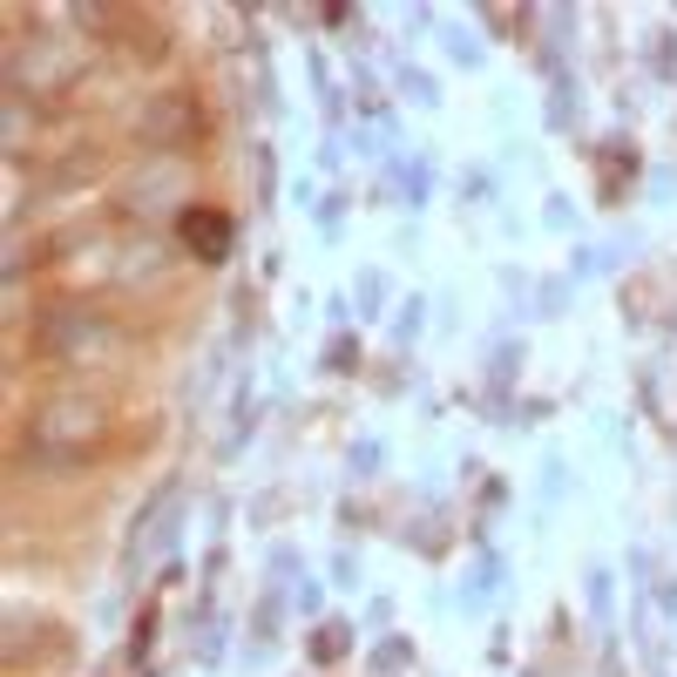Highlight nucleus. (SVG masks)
Returning <instances> with one entry per match:
<instances>
[{
  "label": "nucleus",
  "instance_id": "2",
  "mask_svg": "<svg viewBox=\"0 0 677 677\" xmlns=\"http://www.w3.org/2000/svg\"><path fill=\"white\" fill-rule=\"evenodd\" d=\"M183 237H190L196 251H224V237H230V230H224V217H190V224H183Z\"/></svg>",
  "mask_w": 677,
  "mask_h": 677
},
{
  "label": "nucleus",
  "instance_id": "1",
  "mask_svg": "<svg viewBox=\"0 0 677 677\" xmlns=\"http://www.w3.org/2000/svg\"><path fill=\"white\" fill-rule=\"evenodd\" d=\"M95 433H102V407H89V400H55L34 414V441H42V454H61V461L82 454Z\"/></svg>",
  "mask_w": 677,
  "mask_h": 677
}]
</instances>
